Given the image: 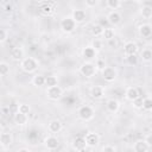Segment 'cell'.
<instances>
[{
	"mask_svg": "<svg viewBox=\"0 0 152 152\" xmlns=\"http://www.w3.org/2000/svg\"><path fill=\"white\" fill-rule=\"evenodd\" d=\"M96 71H97V69H96V66L93 62H84L80 66V74L82 76L87 77V78H90V77L95 76Z\"/></svg>",
	"mask_w": 152,
	"mask_h": 152,
	"instance_id": "3",
	"label": "cell"
},
{
	"mask_svg": "<svg viewBox=\"0 0 152 152\" xmlns=\"http://www.w3.org/2000/svg\"><path fill=\"white\" fill-rule=\"evenodd\" d=\"M32 83L36 87L45 86V76H43V75H34L33 78H32Z\"/></svg>",
	"mask_w": 152,
	"mask_h": 152,
	"instance_id": "29",
	"label": "cell"
},
{
	"mask_svg": "<svg viewBox=\"0 0 152 152\" xmlns=\"http://www.w3.org/2000/svg\"><path fill=\"white\" fill-rule=\"evenodd\" d=\"M103 31H104V27H103L101 24H94V25L91 26V28H90V33H91L94 37H96V38L102 37Z\"/></svg>",
	"mask_w": 152,
	"mask_h": 152,
	"instance_id": "24",
	"label": "cell"
},
{
	"mask_svg": "<svg viewBox=\"0 0 152 152\" xmlns=\"http://www.w3.org/2000/svg\"><path fill=\"white\" fill-rule=\"evenodd\" d=\"M38 61L34 57H25L21 62H20V68L26 74H32L38 69Z\"/></svg>",
	"mask_w": 152,
	"mask_h": 152,
	"instance_id": "1",
	"label": "cell"
},
{
	"mask_svg": "<svg viewBox=\"0 0 152 152\" xmlns=\"http://www.w3.org/2000/svg\"><path fill=\"white\" fill-rule=\"evenodd\" d=\"M13 142V135L11 132H2L0 134V144L2 148H7Z\"/></svg>",
	"mask_w": 152,
	"mask_h": 152,
	"instance_id": "11",
	"label": "cell"
},
{
	"mask_svg": "<svg viewBox=\"0 0 152 152\" xmlns=\"http://www.w3.org/2000/svg\"><path fill=\"white\" fill-rule=\"evenodd\" d=\"M62 128H63V125L57 119H53L48 124V129H49L50 133H58V132L62 131Z\"/></svg>",
	"mask_w": 152,
	"mask_h": 152,
	"instance_id": "19",
	"label": "cell"
},
{
	"mask_svg": "<svg viewBox=\"0 0 152 152\" xmlns=\"http://www.w3.org/2000/svg\"><path fill=\"white\" fill-rule=\"evenodd\" d=\"M103 95H104L103 87H101V86H94V87H91V89H90V96H91V99L100 100V99L103 97Z\"/></svg>",
	"mask_w": 152,
	"mask_h": 152,
	"instance_id": "17",
	"label": "cell"
},
{
	"mask_svg": "<svg viewBox=\"0 0 152 152\" xmlns=\"http://www.w3.org/2000/svg\"><path fill=\"white\" fill-rule=\"evenodd\" d=\"M95 66H96V69L97 70H103L107 65H106V61L103 59V58H97L96 59V62H95Z\"/></svg>",
	"mask_w": 152,
	"mask_h": 152,
	"instance_id": "36",
	"label": "cell"
},
{
	"mask_svg": "<svg viewBox=\"0 0 152 152\" xmlns=\"http://www.w3.org/2000/svg\"><path fill=\"white\" fill-rule=\"evenodd\" d=\"M140 58L142 62H151L152 61V50L150 48H145L140 52Z\"/></svg>",
	"mask_w": 152,
	"mask_h": 152,
	"instance_id": "25",
	"label": "cell"
},
{
	"mask_svg": "<svg viewBox=\"0 0 152 152\" xmlns=\"http://www.w3.org/2000/svg\"><path fill=\"white\" fill-rule=\"evenodd\" d=\"M91 46H93L96 51H100V50H102V48H103V40L100 39V38H95V39H93V42H91Z\"/></svg>",
	"mask_w": 152,
	"mask_h": 152,
	"instance_id": "32",
	"label": "cell"
},
{
	"mask_svg": "<svg viewBox=\"0 0 152 152\" xmlns=\"http://www.w3.org/2000/svg\"><path fill=\"white\" fill-rule=\"evenodd\" d=\"M142 108H144L145 110H151V109H152V99H151V97H144Z\"/></svg>",
	"mask_w": 152,
	"mask_h": 152,
	"instance_id": "35",
	"label": "cell"
},
{
	"mask_svg": "<svg viewBox=\"0 0 152 152\" xmlns=\"http://www.w3.org/2000/svg\"><path fill=\"white\" fill-rule=\"evenodd\" d=\"M90 152H99V151H95V150H93V151H90Z\"/></svg>",
	"mask_w": 152,
	"mask_h": 152,
	"instance_id": "45",
	"label": "cell"
},
{
	"mask_svg": "<svg viewBox=\"0 0 152 152\" xmlns=\"http://www.w3.org/2000/svg\"><path fill=\"white\" fill-rule=\"evenodd\" d=\"M13 121H14V124L18 125V126H24V125L27 124L28 116H27L26 114H23V113H20V112H17V113L13 114Z\"/></svg>",
	"mask_w": 152,
	"mask_h": 152,
	"instance_id": "18",
	"label": "cell"
},
{
	"mask_svg": "<svg viewBox=\"0 0 152 152\" xmlns=\"http://www.w3.org/2000/svg\"><path fill=\"white\" fill-rule=\"evenodd\" d=\"M108 45H109V46H114V49H116V46H118V40H116V38H113L112 40H108Z\"/></svg>",
	"mask_w": 152,
	"mask_h": 152,
	"instance_id": "43",
	"label": "cell"
},
{
	"mask_svg": "<svg viewBox=\"0 0 152 152\" xmlns=\"http://www.w3.org/2000/svg\"><path fill=\"white\" fill-rule=\"evenodd\" d=\"M55 152H56V151H55ZM57 152H58V151H57Z\"/></svg>",
	"mask_w": 152,
	"mask_h": 152,
	"instance_id": "47",
	"label": "cell"
},
{
	"mask_svg": "<svg viewBox=\"0 0 152 152\" xmlns=\"http://www.w3.org/2000/svg\"><path fill=\"white\" fill-rule=\"evenodd\" d=\"M71 146H72V148H74L75 151H77V152L84 151L86 147H87L86 138H83V137H76V138H74V140H72V142H71Z\"/></svg>",
	"mask_w": 152,
	"mask_h": 152,
	"instance_id": "8",
	"label": "cell"
},
{
	"mask_svg": "<svg viewBox=\"0 0 152 152\" xmlns=\"http://www.w3.org/2000/svg\"><path fill=\"white\" fill-rule=\"evenodd\" d=\"M146 142H147V145L150 146V147H152V133H150V134H147L146 135V138L144 139Z\"/></svg>",
	"mask_w": 152,
	"mask_h": 152,
	"instance_id": "42",
	"label": "cell"
},
{
	"mask_svg": "<svg viewBox=\"0 0 152 152\" xmlns=\"http://www.w3.org/2000/svg\"><path fill=\"white\" fill-rule=\"evenodd\" d=\"M121 14L118 12V11H110L109 13H108V15H107V21L110 24V25H113V26H116L118 24H120L121 23Z\"/></svg>",
	"mask_w": 152,
	"mask_h": 152,
	"instance_id": "16",
	"label": "cell"
},
{
	"mask_svg": "<svg viewBox=\"0 0 152 152\" xmlns=\"http://www.w3.org/2000/svg\"><path fill=\"white\" fill-rule=\"evenodd\" d=\"M24 55H25V52H24L23 48H19V46L13 48V49L11 50V52H10V57H11L13 61H15V62H21V61L25 58Z\"/></svg>",
	"mask_w": 152,
	"mask_h": 152,
	"instance_id": "14",
	"label": "cell"
},
{
	"mask_svg": "<svg viewBox=\"0 0 152 152\" xmlns=\"http://www.w3.org/2000/svg\"><path fill=\"white\" fill-rule=\"evenodd\" d=\"M84 4H86V6H87V7L91 8V7H95V6L99 4V1H97V0H86V1H84Z\"/></svg>",
	"mask_w": 152,
	"mask_h": 152,
	"instance_id": "40",
	"label": "cell"
},
{
	"mask_svg": "<svg viewBox=\"0 0 152 152\" xmlns=\"http://www.w3.org/2000/svg\"><path fill=\"white\" fill-rule=\"evenodd\" d=\"M76 25L77 24L75 23V20L71 17H64L59 23V26H61L62 31L65 32V33H71L76 28Z\"/></svg>",
	"mask_w": 152,
	"mask_h": 152,
	"instance_id": "4",
	"label": "cell"
},
{
	"mask_svg": "<svg viewBox=\"0 0 152 152\" xmlns=\"http://www.w3.org/2000/svg\"><path fill=\"white\" fill-rule=\"evenodd\" d=\"M4 10H5V12H12L13 11V5L11 2H5Z\"/></svg>",
	"mask_w": 152,
	"mask_h": 152,
	"instance_id": "41",
	"label": "cell"
},
{
	"mask_svg": "<svg viewBox=\"0 0 152 152\" xmlns=\"http://www.w3.org/2000/svg\"><path fill=\"white\" fill-rule=\"evenodd\" d=\"M94 114H95L94 108H93L91 106H89V104H83V106H81V107L77 109V115H78V118H80L81 120H83V121H89V120H91V119L94 118Z\"/></svg>",
	"mask_w": 152,
	"mask_h": 152,
	"instance_id": "2",
	"label": "cell"
},
{
	"mask_svg": "<svg viewBox=\"0 0 152 152\" xmlns=\"http://www.w3.org/2000/svg\"><path fill=\"white\" fill-rule=\"evenodd\" d=\"M18 112H20V113L27 115V114L31 112V107H30V104H27V103H19Z\"/></svg>",
	"mask_w": 152,
	"mask_h": 152,
	"instance_id": "33",
	"label": "cell"
},
{
	"mask_svg": "<svg viewBox=\"0 0 152 152\" xmlns=\"http://www.w3.org/2000/svg\"><path fill=\"white\" fill-rule=\"evenodd\" d=\"M138 31H139V34L144 38H148L152 36V26L150 24H141Z\"/></svg>",
	"mask_w": 152,
	"mask_h": 152,
	"instance_id": "21",
	"label": "cell"
},
{
	"mask_svg": "<svg viewBox=\"0 0 152 152\" xmlns=\"http://www.w3.org/2000/svg\"><path fill=\"white\" fill-rule=\"evenodd\" d=\"M44 145L48 150L50 151H55L57 150V147L59 146V141L58 139L55 137V135H48L45 139H44Z\"/></svg>",
	"mask_w": 152,
	"mask_h": 152,
	"instance_id": "9",
	"label": "cell"
},
{
	"mask_svg": "<svg viewBox=\"0 0 152 152\" xmlns=\"http://www.w3.org/2000/svg\"><path fill=\"white\" fill-rule=\"evenodd\" d=\"M39 11L42 14L44 15H50L53 13L55 11V4L53 2H48V1H44V2H40L39 5Z\"/></svg>",
	"mask_w": 152,
	"mask_h": 152,
	"instance_id": "13",
	"label": "cell"
},
{
	"mask_svg": "<svg viewBox=\"0 0 152 152\" xmlns=\"http://www.w3.org/2000/svg\"><path fill=\"white\" fill-rule=\"evenodd\" d=\"M138 52V44L133 40H129L127 43H125L124 45V53H125V57L127 56H132V55H137Z\"/></svg>",
	"mask_w": 152,
	"mask_h": 152,
	"instance_id": "7",
	"label": "cell"
},
{
	"mask_svg": "<svg viewBox=\"0 0 152 152\" xmlns=\"http://www.w3.org/2000/svg\"><path fill=\"white\" fill-rule=\"evenodd\" d=\"M46 96H48V99H50L52 101H57L63 96V89L59 86L46 88Z\"/></svg>",
	"mask_w": 152,
	"mask_h": 152,
	"instance_id": "6",
	"label": "cell"
},
{
	"mask_svg": "<svg viewBox=\"0 0 152 152\" xmlns=\"http://www.w3.org/2000/svg\"><path fill=\"white\" fill-rule=\"evenodd\" d=\"M102 38L104 40H112L113 38H115V31L110 27H104V31H103V34H102Z\"/></svg>",
	"mask_w": 152,
	"mask_h": 152,
	"instance_id": "27",
	"label": "cell"
},
{
	"mask_svg": "<svg viewBox=\"0 0 152 152\" xmlns=\"http://www.w3.org/2000/svg\"><path fill=\"white\" fill-rule=\"evenodd\" d=\"M17 152H32L30 148H26V147H21V148H19Z\"/></svg>",
	"mask_w": 152,
	"mask_h": 152,
	"instance_id": "44",
	"label": "cell"
},
{
	"mask_svg": "<svg viewBox=\"0 0 152 152\" xmlns=\"http://www.w3.org/2000/svg\"><path fill=\"white\" fill-rule=\"evenodd\" d=\"M150 112H151V113H152V109H151V110H150Z\"/></svg>",
	"mask_w": 152,
	"mask_h": 152,
	"instance_id": "46",
	"label": "cell"
},
{
	"mask_svg": "<svg viewBox=\"0 0 152 152\" xmlns=\"http://www.w3.org/2000/svg\"><path fill=\"white\" fill-rule=\"evenodd\" d=\"M8 74H10V65L6 62H0V75L5 77Z\"/></svg>",
	"mask_w": 152,
	"mask_h": 152,
	"instance_id": "31",
	"label": "cell"
},
{
	"mask_svg": "<svg viewBox=\"0 0 152 152\" xmlns=\"http://www.w3.org/2000/svg\"><path fill=\"white\" fill-rule=\"evenodd\" d=\"M106 107H107L108 112H110V113H116V112L120 109V102H119L116 99H109V100L106 102Z\"/></svg>",
	"mask_w": 152,
	"mask_h": 152,
	"instance_id": "23",
	"label": "cell"
},
{
	"mask_svg": "<svg viewBox=\"0 0 152 152\" xmlns=\"http://www.w3.org/2000/svg\"><path fill=\"white\" fill-rule=\"evenodd\" d=\"M7 38H8V32H7V30H6V28H1V30H0V43L4 44V43L7 40Z\"/></svg>",
	"mask_w": 152,
	"mask_h": 152,
	"instance_id": "37",
	"label": "cell"
},
{
	"mask_svg": "<svg viewBox=\"0 0 152 152\" xmlns=\"http://www.w3.org/2000/svg\"><path fill=\"white\" fill-rule=\"evenodd\" d=\"M106 6H107L109 10L116 11L118 8L121 7V1H119V0H107V1H106Z\"/></svg>",
	"mask_w": 152,
	"mask_h": 152,
	"instance_id": "30",
	"label": "cell"
},
{
	"mask_svg": "<svg viewBox=\"0 0 152 152\" xmlns=\"http://www.w3.org/2000/svg\"><path fill=\"white\" fill-rule=\"evenodd\" d=\"M142 102H144V99L141 96H139L137 100L133 101V107L137 109H140V108H142Z\"/></svg>",
	"mask_w": 152,
	"mask_h": 152,
	"instance_id": "38",
	"label": "cell"
},
{
	"mask_svg": "<svg viewBox=\"0 0 152 152\" xmlns=\"http://www.w3.org/2000/svg\"><path fill=\"white\" fill-rule=\"evenodd\" d=\"M150 148V146L147 145V142L145 140H137L133 144V151L134 152H147Z\"/></svg>",
	"mask_w": 152,
	"mask_h": 152,
	"instance_id": "22",
	"label": "cell"
},
{
	"mask_svg": "<svg viewBox=\"0 0 152 152\" xmlns=\"http://www.w3.org/2000/svg\"><path fill=\"white\" fill-rule=\"evenodd\" d=\"M101 152H116V150H115V147L112 146V145H104V146L102 147Z\"/></svg>",
	"mask_w": 152,
	"mask_h": 152,
	"instance_id": "39",
	"label": "cell"
},
{
	"mask_svg": "<svg viewBox=\"0 0 152 152\" xmlns=\"http://www.w3.org/2000/svg\"><path fill=\"white\" fill-rule=\"evenodd\" d=\"M71 18L75 20L76 24H81V23H83V21L86 20L87 13H86V11L82 10V8H75V10H72Z\"/></svg>",
	"mask_w": 152,
	"mask_h": 152,
	"instance_id": "10",
	"label": "cell"
},
{
	"mask_svg": "<svg viewBox=\"0 0 152 152\" xmlns=\"http://www.w3.org/2000/svg\"><path fill=\"white\" fill-rule=\"evenodd\" d=\"M102 78L106 81V82H114L116 80V76H118V71L114 66H106L102 71Z\"/></svg>",
	"mask_w": 152,
	"mask_h": 152,
	"instance_id": "5",
	"label": "cell"
},
{
	"mask_svg": "<svg viewBox=\"0 0 152 152\" xmlns=\"http://www.w3.org/2000/svg\"><path fill=\"white\" fill-rule=\"evenodd\" d=\"M97 55V51L90 45V46H86L83 50H82V56L83 58L86 59V62H90L91 59H94Z\"/></svg>",
	"mask_w": 152,
	"mask_h": 152,
	"instance_id": "15",
	"label": "cell"
},
{
	"mask_svg": "<svg viewBox=\"0 0 152 152\" xmlns=\"http://www.w3.org/2000/svg\"><path fill=\"white\" fill-rule=\"evenodd\" d=\"M140 15L145 19H150L152 18V6L150 5H144L140 8Z\"/></svg>",
	"mask_w": 152,
	"mask_h": 152,
	"instance_id": "26",
	"label": "cell"
},
{
	"mask_svg": "<svg viewBox=\"0 0 152 152\" xmlns=\"http://www.w3.org/2000/svg\"><path fill=\"white\" fill-rule=\"evenodd\" d=\"M86 142H87V146L88 147H95L99 145L100 142V137L97 133H94V132H90L88 133L86 137Z\"/></svg>",
	"mask_w": 152,
	"mask_h": 152,
	"instance_id": "12",
	"label": "cell"
},
{
	"mask_svg": "<svg viewBox=\"0 0 152 152\" xmlns=\"http://www.w3.org/2000/svg\"><path fill=\"white\" fill-rule=\"evenodd\" d=\"M45 86L48 88L50 87H55V86H58V78L53 75H49L45 77Z\"/></svg>",
	"mask_w": 152,
	"mask_h": 152,
	"instance_id": "28",
	"label": "cell"
},
{
	"mask_svg": "<svg viewBox=\"0 0 152 152\" xmlns=\"http://www.w3.org/2000/svg\"><path fill=\"white\" fill-rule=\"evenodd\" d=\"M126 58V61H127V63L129 64V65H132V66H134V65H137L138 64V62H139V57L137 56V55H132V56H127V57H125Z\"/></svg>",
	"mask_w": 152,
	"mask_h": 152,
	"instance_id": "34",
	"label": "cell"
},
{
	"mask_svg": "<svg viewBox=\"0 0 152 152\" xmlns=\"http://www.w3.org/2000/svg\"><path fill=\"white\" fill-rule=\"evenodd\" d=\"M125 96H126V99H127L128 101H132V102H133L134 100H137V99L140 96V94H139L138 88H135V87H128V88L126 89Z\"/></svg>",
	"mask_w": 152,
	"mask_h": 152,
	"instance_id": "20",
	"label": "cell"
}]
</instances>
